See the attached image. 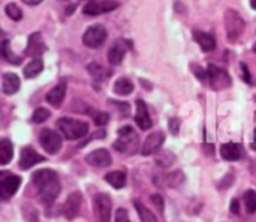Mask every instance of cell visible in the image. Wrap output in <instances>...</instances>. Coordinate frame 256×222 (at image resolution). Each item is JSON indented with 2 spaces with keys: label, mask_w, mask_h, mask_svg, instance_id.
<instances>
[{
  "label": "cell",
  "mask_w": 256,
  "mask_h": 222,
  "mask_svg": "<svg viewBox=\"0 0 256 222\" xmlns=\"http://www.w3.org/2000/svg\"><path fill=\"white\" fill-rule=\"evenodd\" d=\"M240 68H242V71H243V77H244V80H246L248 83H250V77H249V69H248V66H246L244 63H240Z\"/></svg>",
  "instance_id": "cell-40"
},
{
  "label": "cell",
  "mask_w": 256,
  "mask_h": 222,
  "mask_svg": "<svg viewBox=\"0 0 256 222\" xmlns=\"http://www.w3.org/2000/svg\"><path fill=\"white\" fill-rule=\"evenodd\" d=\"M87 71H88V74H90V77L94 80V81H98V83H102V81H105L106 78H110L111 77V71L110 69H106V68H104L102 65H99V63H90L88 66H87Z\"/></svg>",
  "instance_id": "cell-22"
},
{
  "label": "cell",
  "mask_w": 256,
  "mask_h": 222,
  "mask_svg": "<svg viewBox=\"0 0 256 222\" xmlns=\"http://www.w3.org/2000/svg\"><path fill=\"white\" fill-rule=\"evenodd\" d=\"M194 38L200 44L202 51H206V53H210L216 48V39L210 33H206L201 30H194Z\"/></svg>",
  "instance_id": "cell-20"
},
{
  "label": "cell",
  "mask_w": 256,
  "mask_h": 222,
  "mask_svg": "<svg viewBox=\"0 0 256 222\" xmlns=\"http://www.w3.org/2000/svg\"><path fill=\"white\" fill-rule=\"evenodd\" d=\"M39 144L46 153L54 155L62 149V137L52 129H42L39 134Z\"/></svg>",
  "instance_id": "cell-7"
},
{
  "label": "cell",
  "mask_w": 256,
  "mask_h": 222,
  "mask_svg": "<svg viewBox=\"0 0 256 222\" xmlns=\"http://www.w3.org/2000/svg\"><path fill=\"white\" fill-rule=\"evenodd\" d=\"M2 56H3V59H4L6 62L14 63V65H20L21 60H22L21 57L15 56V54L10 51V48H9V41H3V42H2Z\"/></svg>",
  "instance_id": "cell-30"
},
{
  "label": "cell",
  "mask_w": 256,
  "mask_h": 222,
  "mask_svg": "<svg viewBox=\"0 0 256 222\" xmlns=\"http://www.w3.org/2000/svg\"><path fill=\"white\" fill-rule=\"evenodd\" d=\"M150 201H152L154 206H158V209H159L160 212H164V200H162V197H160L159 194H153V195L150 197Z\"/></svg>",
  "instance_id": "cell-37"
},
{
  "label": "cell",
  "mask_w": 256,
  "mask_h": 222,
  "mask_svg": "<svg viewBox=\"0 0 256 222\" xmlns=\"http://www.w3.org/2000/svg\"><path fill=\"white\" fill-rule=\"evenodd\" d=\"M114 222H130L128 210H126V209H118V210L116 212V221Z\"/></svg>",
  "instance_id": "cell-36"
},
{
  "label": "cell",
  "mask_w": 256,
  "mask_h": 222,
  "mask_svg": "<svg viewBox=\"0 0 256 222\" xmlns=\"http://www.w3.org/2000/svg\"><path fill=\"white\" fill-rule=\"evenodd\" d=\"M174 161H176L174 153H171V152H168V150H165V152H162L160 155L156 156V164H158L159 167H162V168H170V167L174 164Z\"/></svg>",
  "instance_id": "cell-31"
},
{
  "label": "cell",
  "mask_w": 256,
  "mask_h": 222,
  "mask_svg": "<svg viewBox=\"0 0 256 222\" xmlns=\"http://www.w3.org/2000/svg\"><path fill=\"white\" fill-rule=\"evenodd\" d=\"M170 129H171V132H172L174 135L178 134V131H180V120H178L177 117H172V119L170 120Z\"/></svg>",
  "instance_id": "cell-38"
},
{
  "label": "cell",
  "mask_w": 256,
  "mask_h": 222,
  "mask_svg": "<svg viewBox=\"0 0 256 222\" xmlns=\"http://www.w3.org/2000/svg\"><path fill=\"white\" fill-rule=\"evenodd\" d=\"M12 155H14V146L12 143L4 138L0 141V164L2 165H6L10 159H12Z\"/></svg>",
  "instance_id": "cell-24"
},
{
  "label": "cell",
  "mask_w": 256,
  "mask_h": 222,
  "mask_svg": "<svg viewBox=\"0 0 256 222\" xmlns=\"http://www.w3.org/2000/svg\"><path fill=\"white\" fill-rule=\"evenodd\" d=\"M6 14H8V17L9 18H12L14 21H20L21 18H22V12H21V9L15 5V3H9V5H6Z\"/></svg>",
  "instance_id": "cell-34"
},
{
  "label": "cell",
  "mask_w": 256,
  "mask_h": 222,
  "mask_svg": "<svg viewBox=\"0 0 256 222\" xmlns=\"http://www.w3.org/2000/svg\"><path fill=\"white\" fill-rule=\"evenodd\" d=\"M45 161V158L44 156H40L36 150H33L32 147H24L22 150H21V156H20V161H18V165H20V168L21 170H28V168H32L33 165H36V164H39V162H44Z\"/></svg>",
  "instance_id": "cell-14"
},
{
  "label": "cell",
  "mask_w": 256,
  "mask_h": 222,
  "mask_svg": "<svg viewBox=\"0 0 256 222\" xmlns=\"http://www.w3.org/2000/svg\"><path fill=\"white\" fill-rule=\"evenodd\" d=\"M81 204H82V195H81V192H72L68 198H66V201H64V204H63V215L66 216V219H74V218H76V215L80 213V209H81Z\"/></svg>",
  "instance_id": "cell-13"
},
{
  "label": "cell",
  "mask_w": 256,
  "mask_h": 222,
  "mask_svg": "<svg viewBox=\"0 0 256 222\" xmlns=\"http://www.w3.org/2000/svg\"><path fill=\"white\" fill-rule=\"evenodd\" d=\"M46 50L45 44H44V39H42V35L40 33H33L30 35L28 38V44H27V48H26V56H30L33 59H39L40 54H44Z\"/></svg>",
  "instance_id": "cell-16"
},
{
  "label": "cell",
  "mask_w": 256,
  "mask_h": 222,
  "mask_svg": "<svg viewBox=\"0 0 256 222\" xmlns=\"http://www.w3.org/2000/svg\"><path fill=\"white\" fill-rule=\"evenodd\" d=\"M164 141H165V134H164L162 131L152 132V134L146 138V141H144V144H142V147H141L142 156H150V155L156 153V152L160 149V146L164 144Z\"/></svg>",
  "instance_id": "cell-11"
},
{
  "label": "cell",
  "mask_w": 256,
  "mask_h": 222,
  "mask_svg": "<svg viewBox=\"0 0 256 222\" xmlns=\"http://www.w3.org/2000/svg\"><path fill=\"white\" fill-rule=\"evenodd\" d=\"M90 2H93V0H90Z\"/></svg>",
  "instance_id": "cell-44"
},
{
  "label": "cell",
  "mask_w": 256,
  "mask_h": 222,
  "mask_svg": "<svg viewBox=\"0 0 256 222\" xmlns=\"http://www.w3.org/2000/svg\"><path fill=\"white\" fill-rule=\"evenodd\" d=\"M111 198L108 194H98L93 198V209L100 222H110L111 219Z\"/></svg>",
  "instance_id": "cell-8"
},
{
  "label": "cell",
  "mask_w": 256,
  "mask_h": 222,
  "mask_svg": "<svg viewBox=\"0 0 256 222\" xmlns=\"http://www.w3.org/2000/svg\"><path fill=\"white\" fill-rule=\"evenodd\" d=\"M135 209H136V212H138V215H140L141 222H158L156 215H154L148 207H146L142 203L135 201Z\"/></svg>",
  "instance_id": "cell-28"
},
{
  "label": "cell",
  "mask_w": 256,
  "mask_h": 222,
  "mask_svg": "<svg viewBox=\"0 0 256 222\" xmlns=\"http://www.w3.org/2000/svg\"><path fill=\"white\" fill-rule=\"evenodd\" d=\"M22 2H24L26 5H32V6H33V5H39L42 0H22Z\"/></svg>",
  "instance_id": "cell-41"
},
{
  "label": "cell",
  "mask_w": 256,
  "mask_h": 222,
  "mask_svg": "<svg viewBox=\"0 0 256 222\" xmlns=\"http://www.w3.org/2000/svg\"><path fill=\"white\" fill-rule=\"evenodd\" d=\"M207 71H208V83L213 90H224L232 84V80L225 69L216 65H210Z\"/></svg>",
  "instance_id": "cell-5"
},
{
  "label": "cell",
  "mask_w": 256,
  "mask_h": 222,
  "mask_svg": "<svg viewBox=\"0 0 256 222\" xmlns=\"http://www.w3.org/2000/svg\"><path fill=\"white\" fill-rule=\"evenodd\" d=\"M2 89H3V93L6 95H14L18 92L20 89V78L16 74H3V78H2Z\"/></svg>",
  "instance_id": "cell-21"
},
{
  "label": "cell",
  "mask_w": 256,
  "mask_h": 222,
  "mask_svg": "<svg viewBox=\"0 0 256 222\" xmlns=\"http://www.w3.org/2000/svg\"><path fill=\"white\" fill-rule=\"evenodd\" d=\"M64 96H66V83H58L56 87H52L48 93H46V101L50 105L58 108L63 101H64Z\"/></svg>",
  "instance_id": "cell-19"
},
{
  "label": "cell",
  "mask_w": 256,
  "mask_h": 222,
  "mask_svg": "<svg viewBox=\"0 0 256 222\" xmlns=\"http://www.w3.org/2000/svg\"><path fill=\"white\" fill-rule=\"evenodd\" d=\"M51 116V111L48 108H44V107H39L34 110L33 116H32V122L33 123H44L45 120H48Z\"/></svg>",
  "instance_id": "cell-33"
},
{
  "label": "cell",
  "mask_w": 256,
  "mask_h": 222,
  "mask_svg": "<svg viewBox=\"0 0 256 222\" xmlns=\"http://www.w3.org/2000/svg\"><path fill=\"white\" fill-rule=\"evenodd\" d=\"M192 69H194V72L200 77L201 81H208V71L202 69V68L198 66V65H192Z\"/></svg>",
  "instance_id": "cell-35"
},
{
  "label": "cell",
  "mask_w": 256,
  "mask_h": 222,
  "mask_svg": "<svg viewBox=\"0 0 256 222\" xmlns=\"http://www.w3.org/2000/svg\"><path fill=\"white\" fill-rule=\"evenodd\" d=\"M165 183L170 188H178L184 183V174L182 171H171L165 176Z\"/></svg>",
  "instance_id": "cell-29"
},
{
  "label": "cell",
  "mask_w": 256,
  "mask_h": 222,
  "mask_svg": "<svg viewBox=\"0 0 256 222\" xmlns=\"http://www.w3.org/2000/svg\"><path fill=\"white\" fill-rule=\"evenodd\" d=\"M120 138L114 143V149L123 155H135L140 147V138L132 126H123L118 129Z\"/></svg>",
  "instance_id": "cell-3"
},
{
  "label": "cell",
  "mask_w": 256,
  "mask_h": 222,
  "mask_svg": "<svg viewBox=\"0 0 256 222\" xmlns=\"http://www.w3.org/2000/svg\"><path fill=\"white\" fill-rule=\"evenodd\" d=\"M82 113L90 114L92 119L94 120V123H96L98 126H104V125H106V123L110 122V116H108L106 113H104V111H94V110H93L92 107H88V105H86V108L82 110Z\"/></svg>",
  "instance_id": "cell-27"
},
{
  "label": "cell",
  "mask_w": 256,
  "mask_h": 222,
  "mask_svg": "<svg viewBox=\"0 0 256 222\" xmlns=\"http://www.w3.org/2000/svg\"><path fill=\"white\" fill-rule=\"evenodd\" d=\"M32 179L39 191V198L42 200V203L48 206L52 204L62 189L57 173L52 170H39L32 176Z\"/></svg>",
  "instance_id": "cell-1"
},
{
  "label": "cell",
  "mask_w": 256,
  "mask_h": 222,
  "mask_svg": "<svg viewBox=\"0 0 256 222\" xmlns=\"http://www.w3.org/2000/svg\"><path fill=\"white\" fill-rule=\"evenodd\" d=\"M57 128L66 140H80L88 134V123L75 120L70 117H62L57 120Z\"/></svg>",
  "instance_id": "cell-2"
},
{
  "label": "cell",
  "mask_w": 256,
  "mask_h": 222,
  "mask_svg": "<svg viewBox=\"0 0 256 222\" xmlns=\"http://www.w3.org/2000/svg\"><path fill=\"white\" fill-rule=\"evenodd\" d=\"M224 17H225L226 38H228V41L234 42L243 35V32L246 29V23L236 9H226Z\"/></svg>",
  "instance_id": "cell-4"
},
{
  "label": "cell",
  "mask_w": 256,
  "mask_h": 222,
  "mask_svg": "<svg viewBox=\"0 0 256 222\" xmlns=\"http://www.w3.org/2000/svg\"><path fill=\"white\" fill-rule=\"evenodd\" d=\"M132 90H134V84L128 78H118L114 84V93L116 95L126 96V95H130Z\"/></svg>",
  "instance_id": "cell-25"
},
{
  "label": "cell",
  "mask_w": 256,
  "mask_h": 222,
  "mask_svg": "<svg viewBox=\"0 0 256 222\" xmlns=\"http://www.w3.org/2000/svg\"><path fill=\"white\" fill-rule=\"evenodd\" d=\"M20 185H21V177H18L15 174L3 176L2 182H0V195H2V198L8 200V198L14 197L15 192L18 191Z\"/></svg>",
  "instance_id": "cell-12"
},
{
  "label": "cell",
  "mask_w": 256,
  "mask_h": 222,
  "mask_svg": "<svg viewBox=\"0 0 256 222\" xmlns=\"http://www.w3.org/2000/svg\"><path fill=\"white\" fill-rule=\"evenodd\" d=\"M244 206L248 213H255L256 212V192L249 189L244 192Z\"/></svg>",
  "instance_id": "cell-32"
},
{
  "label": "cell",
  "mask_w": 256,
  "mask_h": 222,
  "mask_svg": "<svg viewBox=\"0 0 256 222\" xmlns=\"http://www.w3.org/2000/svg\"><path fill=\"white\" fill-rule=\"evenodd\" d=\"M86 162L92 167H110L112 164V159H111V155L108 150L105 149H98V150H93L92 153H88L86 156Z\"/></svg>",
  "instance_id": "cell-15"
},
{
  "label": "cell",
  "mask_w": 256,
  "mask_h": 222,
  "mask_svg": "<svg viewBox=\"0 0 256 222\" xmlns=\"http://www.w3.org/2000/svg\"><path fill=\"white\" fill-rule=\"evenodd\" d=\"M106 41V30L100 24L90 26L82 35V44L88 48H99Z\"/></svg>",
  "instance_id": "cell-6"
},
{
  "label": "cell",
  "mask_w": 256,
  "mask_h": 222,
  "mask_svg": "<svg viewBox=\"0 0 256 222\" xmlns=\"http://www.w3.org/2000/svg\"><path fill=\"white\" fill-rule=\"evenodd\" d=\"M254 51H255V53H256V44H255V45H254Z\"/></svg>",
  "instance_id": "cell-43"
},
{
  "label": "cell",
  "mask_w": 256,
  "mask_h": 222,
  "mask_svg": "<svg viewBox=\"0 0 256 222\" xmlns=\"http://www.w3.org/2000/svg\"><path fill=\"white\" fill-rule=\"evenodd\" d=\"M250 5H252L254 9H256V0H250Z\"/></svg>",
  "instance_id": "cell-42"
},
{
  "label": "cell",
  "mask_w": 256,
  "mask_h": 222,
  "mask_svg": "<svg viewBox=\"0 0 256 222\" xmlns=\"http://www.w3.org/2000/svg\"><path fill=\"white\" fill-rule=\"evenodd\" d=\"M118 5L120 3L117 0H93L84 6L82 12L86 15H100V14L111 12V11L117 9Z\"/></svg>",
  "instance_id": "cell-9"
},
{
  "label": "cell",
  "mask_w": 256,
  "mask_h": 222,
  "mask_svg": "<svg viewBox=\"0 0 256 222\" xmlns=\"http://www.w3.org/2000/svg\"><path fill=\"white\" fill-rule=\"evenodd\" d=\"M135 122L136 125L141 128V129H150L153 122H152V117L148 114V110H147V105L144 104V101L138 99L136 101V113H135Z\"/></svg>",
  "instance_id": "cell-18"
},
{
  "label": "cell",
  "mask_w": 256,
  "mask_h": 222,
  "mask_svg": "<svg viewBox=\"0 0 256 222\" xmlns=\"http://www.w3.org/2000/svg\"><path fill=\"white\" fill-rule=\"evenodd\" d=\"M220 155L226 161H240L244 158V149L237 143H225L220 147Z\"/></svg>",
  "instance_id": "cell-17"
},
{
  "label": "cell",
  "mask_w": 256,
  "mask_h": 222,
  "mask_svg": "<svg viewBox=\"0 0 256 222\" xmlns=\"http://www.w3.org/2000/svg\"><path fill=\"white\" fill-rule=\"evenodd\" d=\"M44 69V62L40 59H33L26 68H24V77L26 78H34L39 75Z\"/></svg>",
  "instance_id": "cell-26"
},
{
  "label": "cell",
  "mask_w": 256,
  "mask_h": 222,
  "mask_svg": "<svg viewBox=\"0 0 256 222\" xmlns=\"http://www.w3.org/2000/svg\"><path fill=\"white\" fill-rule=\"evenodd\" d=\"M105 180L116 189H120L126 185V173L124 171H111L105 176Z\"/></svg>",
  "instance_id": "cell-23"
},
{
  "label": "cell",
  "mask_w": 256,
  "mask_h": 222,
  "mask_svg": "<svg viewBox=\"0 0 256 222\" xmlns=\"http://www.w3.org/2000/svg\"><path fill=\"white\" fill-rule=\"evenodd\" d=\"M129 47H130V42L129 41H126V39H117L111 45V48L108 50V54H106L110 65H112V66L120 65L123 62V59H124Z\"/></svg>",
  "instance_id": "cell-10"
},
{
  "label": "cell",
  "mask_w": 256,
  "mask_h": 222,
  "mask_svg": "<svg viewBox=\"0 0 256 222\" xmlns=\"http://www.w3.org/2000/svg\"><path fill=\"white\" fill-rule=\"evenodd\" d=\"M231 212L236 213V215L240 213V203H238V200H232V203H231Z\"/></svg>",
  "instance_id": "cell-39"
}]
</instances>
